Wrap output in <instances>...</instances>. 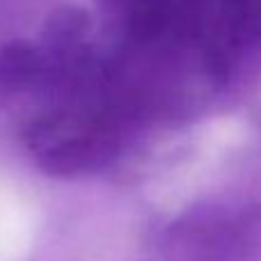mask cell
Here are the masks:
<instances>
[{"label": "cell", "instance_id": "obj_1", "mask_svg": "<svg viewBox=\"0 0 261 261\" xmlns=\"http://www.w3.org/2000/svg\"><path fill=\"white\" fill-rule=\"evenodd\" d=\"M130 124L108 99L99 108L53 110L28 128L37 165L53 176H81L106 167L122 149Z\"/></svg>", "mask_w": 261, "mask_h": 261}, {"label": "cell", "instance_id": "obj_2", "mask_svg": "<svg viewBox=\"0 0 261 261\" xmlns=\"http://www.w3.org/2000/svg\"><path fill=\"white\" fill-rule=\"evenodd\" d=\"M167 261H257L261 197L211 199L181 213L163 234Z\"/></svg>", "mask_w": 261, "mask_h": 261}, {"label": "cell", "instance_id": "obj_3", "mask_svg": "<svg viewBox=\"0 0 261 261\" xmlns=\"http://www.w3.org/2000/svg\"><path fill=\"white\" fill-rule=\"evenodd\" d=\"M62 81V64L41 41L9 39L0 44V92L18 94Z\"/></svg>", "mask_w": 261, "mask_h": 261}, {"label": "cell", "instance_id": "obj_4", "mask_svg": "<svg viewBox=\"0 0 261 261\" xmlns=\"http://www.w3.org/2000/svg\"><path fill=\"white\" fill-rule=\"evenodd\" d=\"M94 30V18L78 5H60L46 16L39 41L60 60L62 78L67 69L92 53L90 37ZM62 83V81H60Z\"/></svg>", "mask_w": 261, "mask_h": 261}]
</instances>
